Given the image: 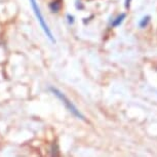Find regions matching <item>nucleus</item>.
Here are the masks:
<instances>
[{"mask_svg":"<svg viewBox=\"0 0 157 157\" xmlns=\"http://www.w3.org/2000/svg\"><path fill=\"white\" fill-rule=\"evenodd\" d=\"M49 90L52 91V93L54 94L55 96L57 97L58 99L64 104L65 107L67 108V110H69L71 113L74 115V116L77 117V118H79V119H81V120H84V121L86 120V119H85V117H84V115L82 114L81 112L78 110V109H77L76 106L74 105V104L71 102V101L68 99V98L65 96V94L62 93V91H60V90H58V88H56V87H50Z\"/></svg>","mask_w":157,"mask_h":157,"instance_id":"1","label":"nucleus"},{"mask_svg":"<svg viewBox=\"0 0 157 157\" xmlns=\"http://www.w3.org/2000/svg\"><path fill=\"white\" fill-rule=\"evenodd\" d=\"M30 2H31L32 8H33V10H34L35 16H36L38 22H39L41 28H42V30L44 31V33H45L46 37L48 38V39L52 41V43H56V39H55L54 35H52V31H50V29L48 28V26H47V24L45 22V20H44L42 13H41L40 7H39V5H38V3L36 2V0H30Z\"/></svg>","mask_w":157,"mask_h":157,"instance_id":"2","label":"nucleus"},{"mask_svg":"<svg viewBox=\"0 0 157 157\" xmlns=\"http://www.w3.org/2000/svg\"><path fill=\"white\" fill-rule=\"evenodd\" d=\"M125 17H126V13H124L118 14V16L115 17L113 21H112L111 27L112 28H116V27H118V26H120L121 24L123 23V21L125 20Z\"/></svg>","mask_w":157,"mask_h":157,"instance_id":"3","label":"nucleus"},{"mask_svg":"<svg viewBox=\"0 0 157 157\" xmlns=\"http://www.w3.org/2000/svg\"><path fill=\"white\" fill-rule=\"evenodd\" d=\"M61 1L62 0H54L52 2H50L49 8H50V10H52V13H59V10H61Z\"/></svg>","mask_w":157,"mask_h":157,"instance_id":"4","label":"nucleus"},{"mask_svg":"<svg viewBox=\"0 0 157 157\" xmlns=\"http://www.w3.org/2000/svg\"><path fill=\"white\" fill-rule=\"evenodd\" d=\"M150 20H151V17L150 16H145L143 19H142L140 22H139V27L144 29L146 28L148 26V24L150 23Z\"/></svg>","mask_w":157,"mask_h":157,"instance_id":"5","label":"nucleus"},{"mask_svg":"<svg viewBox=\"0 0 157 157\" xmlns=\"http://www.w3.org/2000/svg\"><path fill=\"white\" fill-rule=\"evenodd\" d=\"M67 17L69 20H68V22H69V24H73L74 23V17L73 16H70V14H68Z\"/></svg>","mask_w":157,"mask_h":157,"instance_id":"6","label":"nucleus"},{"mask_svg":"<svg viewBox=\"0 0 157 157\" xmlns=\"http://www.w3.org/2000/svg\"><path fill=\"white\" fill-rule=\"evenodd\" d=\"M130 2H132V0H125V7L126 8H129Z\"/></svg>","mask_w":157,"mask_h":157,"instance_id":"7","label":"nucleus"}]
</instances>
